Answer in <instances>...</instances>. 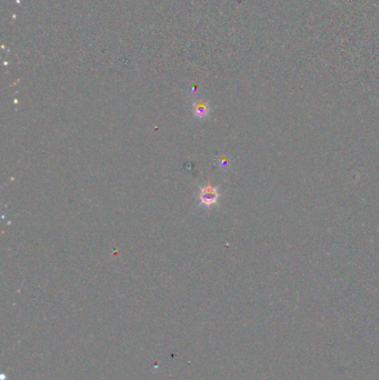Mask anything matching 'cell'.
<instances>
[{
  "mask_svg": "<svg viewBox=\"0 0 379 380\" xmlns=\"http://www.w3.org/2000/svg\"><path fill=\"white\" fill-rule=\"evenodd\" d=\"M219 197L218 192L216 188H213L212 186H206L205 188L201 189L200 192V201L201 204L205 206H211L213 204H216L217 199Z\"/></svg>",
  "mask_w": 379,
  "mask_h": 380,
  "instance_id": "obj_1",
  "label": "cell"
},
{
  "mask_svg": "<svg viewBox=\"0 0 379 380\" xmlns=\"http://www.w3.org/2000/svg\"><path fill=\"white\" fill-rule=\"evenodd\" d=\"M208 106L205 102H198L197 105H195V116L198 118H204L208 115Z\"/></svg>",
  "mask_w": 379,
  "mask_h": 380,
  "instance_id": "obj_2",
  "label": "cell"
}]
</instances>
